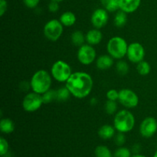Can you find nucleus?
Returning <instances> with one entry per match:
<instances>
[{
	"instance_id": "obj_7",
	"label": "nucleus",
	"mask_w": 157,
	"mask_h": 157,
	"mask_svg": "<svg viewBox=\"0 0 157 157\" xmlns=\"http://www.w3.org/2000/svg\"><path fill=\"white\" fill-rule=\"evenodd\" d=\"M43 104L42 95L32 91L25 96L22 101V107L25 111L32 113L40 109Z\"/></svg>"
},
{
	"instance_id": "obj_16",
	"label": "nucleus",
	"mask_w": 157,
	"mask_h": 157,
	"mask_svg": "<svg viewBox=\"0 0 157 157\" xmlns=\"http://www.w3.org/2000/svg\"><path fill=\"white\" fill-rule=\"evenodd\" d=\"M115 130H116V129L114 127L108 125V124H105V125H103L100 127L99 130H98V135L101 139L107 140L111 139L112 137L114 136Z\"/></svg>"
},
{
	"instance_id": "obj_35",
	"label": "nucleus",
	"mask_w": 157,
	"mask_h": 157,
	"mask_svg": "<svg viewBox=\"0 0 157 157\" xmlns=\"http://www.w3.org/2000/svg\"><path fill=\"white\" fill-rule=\"evenodd\" d=\"M19 87L22 91H27V90L31 87V84L30 83H28L27 81H22V82L20 84Z\"/></svg>"
},
{
	"instance_id": "obj_22",
	"label": "nucleus",
	"mask_w": 157,
	"mask_h": 157,
	"mask_svg": "<svg viewBox=\"0 0 157 157\" xmlns=\"http://www.w3.org/2000/svg\"><path fill=\"white\" fill-rule=\"evenodd\" d=\"M95 157H113L111 151L107 147L104 145L98 146L94 150Z\"/></svg>"
},
{
	"instance_id": "obj_4",
	"label": "nucleus",
	"mask_w": 157,
	"mask_h": 157,
	"mask_svg": "<svg viewBox=\"0 0 157 157\" xmlns=\"http://www.w3.org/2000/svg\"><path fill=\"white\" fill-rule=\"evenodd\" d=\"M128 44L124 38L115 36L110 38L107 44V50L109 55L114 59L121 60L127 55Z\"/></svg>"
},
{
	"instance_id": "obj_33",
	"label": "nucleus",
	"mask_w": 157,
	"mask_h": 157,
	"mask_svg": "<svg viewBox=\"0 0 157 157\" xmlns=\"http://www.w3.org/2000/svg\"><path fill=\"white\" fill-rule=\"evenodd\" d=\"M48 10L51 12H57L59 10V2L55 1H51V2L48 4Z\"/></svg>"
},
{
	"instance_id": "obj_24",
	"label": "nucleus",
	"mask_w": 157,
	"mask_h": 157,
	"mask_svg": "<svg viewBox=\"0 0 157 157\" xmlns=\"http://www.w3.org/2000/svg\"><path fill=\"white\" fill-rule=\"evenodd\" d=\"M41 95H42L43 103L44 104H49L55 100H57V90H53V89H49L48 91Z\"/></svg>"
},
{
	"instance_id": "obj_21",
	"label": "nucleus",
	"mask_w": 157,
	"mask_h": 157,
	"mask_svg": "<svg viewBox=\"0 0 157 157\" xmlns=\"http://www.w3.org/2000/svg\"><path fill=\"white\" fill-rule=\"evenodd\" d=\"M71 39L72 43L75 44V46H78V47H81V45H83L86 40V36L84 35L82 32L81 31H75L72 33L71 37Z\"/></svg>"
},
{
	"instance_id": "obj_17",
	"label": "nucleus",
	"mask_w": 157,
	"mask_h": 157,
	"mask_svg": "<svg viewBox=\"0 0 157 157\" xmlns=\"http://www.w3.org/2000/svg\"><path fill=\"white\" fill-rule=\"evenodd\" d=\"M76 20L75 15L70 11H67V12H64V13L61 14L59 18V21H61V24L66 27H70V26L74 25L76 22Z\"/></svg>"
},
{
	"instance_id": "obj_19",
	"label": "nucleus",
	"mask_w": 157,
	"mask_h": 157,
	"mask_svg": "<svg viewBox=\"0 0 157 157\" xmlns=\"http://www.w3.org/2000/svg\"><path fill=\"white\" fill-rule=\"evenodd\" d=\"M127 13L122 10H119L117 12L113 18L114 25L117 28H122L127 24Z\"/></svg>"
},
{
	"instance_id": "obj_29",
	"label": "nucleus",
	"mask_w": 157,
	"mask_h": 157,
	"mask_svg": "<svg viewBox=\"0 0 157 157\" xmlns=\"http://www.w3.org/2000/svg\"><path fill=\"white\" fill-rule=\"evenodd\" d=\"M9 143L4 137H0V155L2 156H5L9 151Z\"/></svg>"
},
{
	"instance_id": "obj_10",
	"label": "nucleus",
	"mask_w": 157,
	"mask_h": 157,
	"mask_svg": "<svg viewBox=\"0 0 157 157\" xmlns=\"http://www.w3.org/2000/svg\"><path fill=\"white\" fill-rule=\"evenodd\" d=\"M127 56L129 61L132 63L138 64L144 61L145 57V49L144 46L139 42H133L128 45Z\"/></svg>"
},
{
	"instance_id": "obj_14",
	"label": "nucleus",
	"mask_w": 157,
	"mask_h": 157,
	"mask_svg": "<svg viewBox=\"0 0 157 157\" xmlns=\"http://www.w3.org/2000/svg\"><path fill=\"white\" fill-rule=\"evenodd\" d=\"M85 36L87 44H90V45H95V44H99L102 41L103 38L102 33L98 29H91V30L88 31Z\"/></svg>"
},
{
	"instance_id": "obj_38",
	"label": "nucleus",
	"mask_w": 157,
	"mask_h": 157,
	"mask_svg": "<svg viewBox=\"0 0 157 157\" xmlns=\"http://www.w3.org/2000/svg\"><path fill=\"white\" fill-rule=\"evenodd\" d=\"M131 157H147L146 156H144V155H141V154H134L133 156H132Z\"/></svg>"
},
{
	"instance_id": "obj_27",
	"label": "nucleus",
	"mask_w": 157,
	"mask_h": 157,
	"mask_svg": "<svg viewBox=\"0 0 157 157\" xmlns=\"http://www.w3.org/2000/svg\"><path fill=\"white\" fill-rule=\"evenodd\" d=\"M104 109H105V111L107 114H114L116 113L117 110V102L115 101L107 100L105 105H104Z\"/></svg>"
},
{
	"instance_id": "obj_8",
	"label": "nucleus",
	"mask_w": 157,
	"mask_h": 157,
	"mask_svg": "<svg viewBox=\"0 0 157 157\" xmlns=\"http://www.w3.org/2000/svg\"><path fill=\"white\" fill-rule=\"evenodd\" d=\"M117 101L127 108H134L139 104L137 94L128 88H124L120 90Z\"/></svg>"
},
{
	"instance_id": "obj_12",
	"label": "nucleus",
	"mask_w": 157,
	"mask_h": 157,
	"mask_svg": "<svg viewBox=\"0 0 157 157\" xmlns=\"http://www.w3.org/2000/svg\"><path fill=\"white\" fill-rule=\"evenodd\" d=\"M109 20L108 12L105 9H97L91 15L92 25L95 29H100L107 25Z\"/></svg>"
},
{
	"instance_id": "obj_3",
	"label": "nucleus",
	"mask_w": 157,
	"mask_h": 157,
	"mask_svg": "<svg viewBox=\"0 0 157 157\" xmlns=\"http://www.w3.org/2000/svg\"><path fill=\"white\" fill-rule=\"evenodd\" d=\"M135 126V117L133 113L127 110H120L115 114L113 127L121 133H128Z\"/></svg>"
},
{
	"instance_id": "obj_18",
	"label": "nucleus",
	"mask_w": 157,
	"mask_h": 157,
	"mask_svg": "<svg viewBox=\"0 0 157 157\" xmlns=\"http://www.w3.org/2000/svg\"><path fill=\"white\" fill-rule=\"evenodd\" d=\"M15 130L14 122L9 118H3L0 121V130L2 133L9 134Z\"/></svg>"
},
{
	"instance_id": "obj_36",
	"label": "nucleus",
	"mask_w": 157,
	"mask_h": 157,
	"mask_svg": "<svg viewBox=\"0 0 157 157\" xmlns=\"http://www.w3.org/2000/svg\"><path fill=\"white\" fill-rule=\"evenodd\" d=\"M140 146L139 145V144H134V145L133 146V148H132V150H133V153H135V154H138L139 153V152L140 151Z\"/></svg>"
},
{
	"instance_id": "obj_31",
	"label": "nucleus",
	"mask_w": 157,
	"mask_h": 157,
	"mask_svg": "<svg viewBox=\"0 0 157 157\" xmlns=\"http://www.w3.org/2000/svg\"><path fill=\"white\" fill-rule=\"evenodd\" d=\"M107 100L110 101H115L118 100V97H119V92L117 91L115 89H110L106 94Z\"/></svg>"
},
{
	"instance_id": "obj_6",
	"label": "nucleus",
	"mask_w": 157,
	"mask_h": 157,
	"mask_svg": "<svg viewBox=\"0 0 157 157\" xmlns=\"http://www.w3.org/2000/svg\"><path fill=\"white\" fill-rule=\"evenodd\" d=\"M63 25L59 20L52 19L44 26V35L51 41H56L63 33Z\"/></svg>"
},
{
	"instance_id": "obj_11",
	"label": "nucleus",
	"mask_w": 157,
	"mask_h": 157,
	"mask_svg": "<svg viewBox=\"0 0 157 157\" xmlns=\"http://www.w3.org/2000/svg\"><path fill=\"white\" fill-rule=\"evenodd\" d=\"M157 132V121L154 117H146L140 126V133L144 138H150Z\"/></svg>"
},
{
	"instance_id": "obj_30",
	"label": "nucleus",
	"mask_w": 157,
	"mask_h": 157,
	"mask_svg": "<svg viewBox=\"0 0 157 157\" xmlns=\"http://www.w3.org/2000/svg\"><path fill=\"white\" fill-rule=\"evenodd\" d=\"M114 142L119 147H122L126 142V136L124 135V133H121V132H118L117 134L114 137Z\"/></svg>"
},
{
	"instance_id": "obj_34",
	"label": "nucleus",
	"mask_w": 157,
	"mask_h": 157,
	"mask_svg": "<svg viewBox=\"0 0 157 157\" xmlns=\"http://www.w3.org/2000/svg\"><path fill=\"white\" fill-rule=\"evenodd\" d=\"M8 3L6 0H0V16H3L7 10Z\"/></svg>"
},
{
	"instance_id": "obj_37",
	"label": "nucleus",
	"mask_w": 157,
	"mask_h": 157,
	"mask_svg": "<svg viewBox=\"0 0 157 157\" xmlns=\"http://www.w3.org/2000/svg\"><path fill=\"white\" fill-rule=\"evenodd\" d=\"M90 103H91V104H96L97 103L96 98H92V99L90 100Z\"/></svg>"
},
{
	"instance_id": "obj_28",
	"label": "nucleus",
	"mask_w": 157,
	"mask_h": 157,
	"mask_svg": "<svg viewBox=\"0 0 157 157\" xmlns=\"http://www.w3.org/2000/svg\"><path fill=\"white\" fill-rule=\"evenodd\" d=\"M131 151L127 147H120L115 150L113 157H131Z\"/></svg>"
},
{
	"instance_id": "obj_23",
	"label": "nucleus",
	"mask_w": 157,
	"mask_h": 157,
	"mask_svg": "<svg viewBox=\"0 0 157 157\" xmlns=\"http://www.w3.org/2000/svg\"><path fill=\"white\" fill-rule=\"evenodd\" d=\"M136 70H137L138 73L140 75H143V76H146V75L150 74V71H151V67H150V64L147 61H142L137 64Z\"/></svg>"
},
{
	"instance_id": "obj_32",
	"label": "nucleus",
	"mask_w": 157,
	"mask_h": 157,
	"mask_svg": "<svg viewBox=\"0 0 157 157\" xmlns=\"http://www.w3.org/2000/svg\"><path fill=\"white\" fill-rule=\"evenodd\" d=\"M40 0H23L25 6L29 9H35L39 4Z\"/></svg>"
},
{
	"instance_id": "obj_1",
	"label": "nucleus",
	"mask_w": 157,
	"mask_h": 157,
	"mask_svg": "<svg viewBox=\"0 0 157 157\" xmlns=\"http://www.w3.org/2000/svg\"><path fill=\"white\" fill-rule=\"evenodd\" d=\"M94 82L91 76L85 72H75L65 82V87L71 95L78 99L88 96L93 88Z\"/></svg>"
},
{
	"instance_id": "obj_2",
	"label": "nucleus",
	"mask_w": 157,
	"mask_h": 157,
	"mask_svg": "<svg viewBox=\"0 0 157 157\" xmlns=\"http://www.w3.org/2000/svg\"><path fill=\"white\" fill-rule=\"evenodd\" d=\"M32 91L43 94L51 89L52 77L45 70H38L32 75L30 81Z\"/></svg>"
},
{
	"instance_id": "obj_39",
	"label": "nucleus",
	"mask_w": 157,
	"mask_h": 157,
	"mask_svg": "<svg viewBox=\"0 0 157 157\" xmlns=\"http://www.w3.org/2000/svg\"><path fill=\"white\" fill-rule=\"evenodd\" d=\"M51 1H55V2H61L64 1V0H51Z\"/></svg>"
},
{
	"instance_id": "obj_9",
	"label": "nucleus",
	"mask_w": 157,
	"mask_h": 157,
	"mask_svg": "<svg viewBox=\"0 0 157 157\" xmlns=\"http://www.w3.org/2000/svg\"><path fill=\"white\" fill-rule=\"evenodd\" d=\"M96 51L92 45L83 44L79 48L77 54V57L80 63L84 65H89L92 64L96 59Z\"/></svg>"
},
{
	"instance_id": "obj_26",
	"label": "nucleus",
	"mask_w": 157,
	"mask_h": 157,
	"mask_svg": "<svg viewBox=\"0 0 157 157\" xmlns=\"http://www.w3.org/2000/svg\"><path fill=\"white\" fill-rule=\"evenodd\" d=\"M116 70L117 73L121 75H125L129 71V65L126 61L120 60L116 64Z\"/></svg>"
},
{
	"instance_id": "obj_13",
	"label": "nucleus",
	"mask_w": 157,
	"mask_h": 157,
	"mask_svg": "<svg viewBox=\"0 0 157 157\" xmlns=\"http://www.w3.org/2000/svg\"><path fill=\"white\" fill-rule=\"evenodd\" d=\"M141 3V0H119L120 10L126 13H133L137 10Z\"/></svg>"
},
{
	"instance_id": "obj_5",
	"label": "nucleus",
	"mask_w": 157,
	"mask_h": 157,
	"mask_svg": "<svg viewBox=\"0 0 157 157\" xmlns=\"http://www.w3.org/2000/svg\"><path fill=\"white\" fill-rule=\"evenodd\" d=\"M51 74L58 82H66L72 75L71 67L65 61L58 60L52 64Z\"/></svg>"
},
{
	"instance_id": "obj_40",
	"label": "nucleus",
	"mask_w": 157,
	"mask_h": 157,
	"mask_svg": "<svg viewBox=\"0 0 157 157\" xmlns=\"http://www.w3.org/2000/svg\"><path fill=\"white\" fill-rule=\"evenodd\" d=\"M153 157H157V150L156 152H155L154 155H153Z\"/></svg>"
},
{
	"instance_id": "obj_20",
	"label": "nucleus",
	"mask_w": 157,
	"mask_h": 157,
	"mask_svg": "<svg viewBox=\"0 0 157 157\" xmlns=\"http://www.w3.org/2000/svg\"><path fill=\"white\" fill-rule=\"evenodd\" d=\"M101 3L109 12H114L120 10L119 0H101Z\"/></svg>"
},
{
	"instance_id": "obj_25",
	"label": "nucleus",
	"mask_w": 157,
	"mask_h": 157,
	"mask_svg": "<svg viewBox=\"0 0 157 157\" xmlns=\"http://www.w3.org/2000/svg\"><path fill=\"white\" fill-rule=\"evenodd\" d=\"M71 95V92L66 87H60L57 90V101H65L69 99Z\"/></svg>"
},
{
	"instance_id": "obj_15",
	"label": "nucleus",
	"mask_w": 157,
	"mask_h": 157,
	"mask_svg": "<svg viewBox=\"0 0 157 157\" xmlns=\"http://www.w3.org/2000/svg\"><path fill=\"white\" fill-rule=\"evenodd\" d=\"M113 64V58L110 55H101L96 60L97 67L100 70H107Z\"/></svg>"
}]
</instances>
